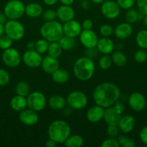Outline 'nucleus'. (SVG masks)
Returning <instances> with one entry per match:
<instances>
[{"mask_svg":"<svg viewBox=\"0 0 147 147\" xmlns=\"http://www.w3.org/2000/svg\"><path fill=\"white\" fill-rule=\"evenodd\" d=\"M102 147H118L120 146L118 139L113 137H109L105 139L101 144Z\"/></svg>","mask_w":147,"mask_h":147,"instance_id":"44","label":"nucleus"},{"mask_svg":"<svg viewBox=\"0 0 147 147\" xmlns=\"http://www.w3.org/2000/svg\"><path fill=\"white\" fill-rule=\"evenodd\" d=\"M99 33L102 37H110L114 33V29L110 24H103L99 28Z\"/></svg>","mask_w":147,"mask_h":147,"instance_id":"39","label":"nucleus"},{"mask_svg":"<svg viewBox=\"0 0 147 147\" xmlns=\"http://www.w3.org/2000/svg\"><path fill=\"white\" fill-rule=\"evenodd\" d=\"M42 17L43 19L46 22H50L56 20L57 18V15H56V11H54L53 9H47L44 11L42 14Z\"/></svg>","mask_w":147,"mask_h":147,"instance_id":"42","label":"nucleus"},{"mask_svg":"<svg viewBox=\"0 0 147 147\" xmlns=\"http://www.w3.org/2000/svg\"><path fill=\"white\" fill-rule=\"evenodd\" d=\"M27 50H35V42H29L26 45Z\"/></svg>","mask_w":147,"mask_h":147,"instance_id":"54","label":"nucleus"},{"mask_svg":"<svg viewBox=\"0 0 147 147\" xmlns=\"http://www.w3.org/2000/svg\"><path fill=\"white\" fill-rule=\"evenodd\" d=\"M40 32L42 37L49 42H58L64 34L63 25L56 20L45 22L40 27Z\"/></svg>","mask_w":147,"mask_h":147,"instance_id":"4","label":"nucleus"},{"mask_svg":"<svg viewBox=\"0 0 147 147\" xmlns=\"http://www.w3.org/2000/svg\"><path fill=\"white\" fill-rule=\"evenodd\" d=\"M43 12V7L36 2H31L25 6L24 14L30 18H37L42 16Z\"/></svg>","mask_w":147,"mask_h":147,"instance_id":"23","label":"nucleus"},{"mask_svg":"<svg viewBox=\"0 0 147 147\" xmlns=\"http://www.w3.org/2000/svg\"><path fill=\"white\" fill-rule=\"evenodd\" d=\"M23 63L30 68H37L41 65L43 57L35 50H27L22 57Z\"/></svg>","mask_w":147,"mask_h":147,"instance_id":"11","label":"nucleus"},{"mask_svg":"<svg viewBox=\"0 0 147 147\" xmlns=\"http://www.w3.org/2000/svg\"><path fill=\"white\" fill-rule=\"evenodd\" d=\"M56 11L57 18L63 22L74 20L75 17V11L71 6L62 4L58 7Z\"/></svg>","mask_w":147,"mask_h":147,"instance_id":"16","label":"nucleus"},{"mask_svg":"<svg viewBox=\"0 0 147 147\" xmlns=\"http://www.w3.org/2000/svg\"><path fill=\"white\" fill-rule=\"evenodd\" d=\"M62 4L63 5H69L71 6L74 3V0H59Z\"/></svg>","mask_w":147,"mask_h":147,"instance_id":"53","label":"nucleus"},{"mask_svg":"<svg viewBox=\"0 0 147 147\" xmlns=\"http://www.w3.org/2000/svg\"><path fill=\"white\" fill-rule=\"evenodd\" d=\"M62 52H63V49L58 42L49 43L48 49L47 51L48 55L55 57V58H59L61 55Z\"/></svg>","mask_w":147,"mask_h":147,"instance_id":"30","label":"nucleus"},{"mask_svg":"<svg viewBox=\"0 0 147 147\" xmlns=\"http://www.w3.org/2000/svg\"><path fill=\"white\" fill-rule=\"evenodd\" d=\"M80 42L85 48H96L98 42V37L92 30H82L79 34Z\"/></svg>","mask_w":147,"mask_h":147,"instance_id":"12","label":"nucleus"},{"mask_svg":"<svg viewBox=\"0 0 147 147\" xmlns=\"http://www.w3.org/2000/svg\"><path fill=\"white\" fill-rule=\"evenodd\" d=\"M105 109L98 105L92 106L86 112V119L91 123H97L103 119Z\"/></svg>","mask_w":147,"mask_h":147,"instance_id":"19","label":"nucleus"},{"mask_svg":"<svg viewBox=\"0 0 147 147\" xmlns=\"http://www.w3.org/2000/svg\"><path fill=\"white\" fill-rule=\"evenodd\" d=\"M61 47H62L63 50L68 51V50H71L72 49L76 47V38L69 37L63 34V37L58 41Z\"/></svg>","mask_w":147,"mask_h":147,"instance_id":"27","label":"nucleus"},{"mask_svg":"<svg viewBox=\"0 0 147 147\" xmlns=\"http://www.w3.org/2000/svg\"><path fill=\"white\" fill-rule=\"evenodd\" d=\"M120 129L118 125H108L107 134L109 137L116 138L119 136Z\"/></svg>","mask_w":147,"mask_h":147,"instance_id":"43","label":"nucleus"},{"mask_svg":"<svg viewBox=\"0 0 147 147\" xmlns=\"http://www.w3.org/2000/svg\"><path fill=\"white\" fill-rule=\"evenodd\" d=\"M27 108L37 112L43 111L47 104V100L43 93L39 91H33L27 96Z\"/></svg>","mask_w":147,"mask_h":147,"instance_id":"8","label":"nucleus"},{"mask_svg":"<svg viewBox=\"0 0 147 147\" xmlns=\"http://www.w3.org/2000/svg\"><path fill=\"white\" fill-rule=\"evenodd\" d=\"M43 2L48 6H53L59 1V0H43Z\"/></svg>","mask_w":147,"mask_h":147,"instance_id":"52","label":"nucleus"},{"mask_svg":"<svg viewBox=\"0 0 147 147\" xmlns=\"http://www.w3.org/2000/svg\"><path fill=\"white\" fill-rule=\"evenodd\" d=\"M120 118L121 114L115 111L112 106L105 109L103 119L108 125H118Z\"/></svg>","mask_w":147,"mask_h":147,"instance_id":"22","label":"nucleus"},{"mask_svg":"<svg viewBox=\"0 0 147 147\" xmlns=\"http://www.w3.org/2000/svg\"><path fill=\"white\" fill-rule=\"evenodd\" d=\"M82 24L78 21L75 20L74 19L70 21L64 22L63 24V30L64 35L69 36V37L76 38L79 36L80 33L82 31Z\"/></svg>","mask_w":147,"mask_h":147,"instance_id":"15","label":"nucleus"},{"mask_svg":"<svg viewBox=\"0 0 147 147\" xmlns=\"http://www.w3.org/2000/svg\"><path fill=\"white\" fill-rule=\"evenodd\" d=\"M19 120L22 124L27 126H32L35 125L39 121V116L35 111L26 108L21 111L19 114Z\"/></svg>","mask_w":147,"mask_h":147,"instance_id":"13","label":"nucleus"},{"mask_svg":"<svg viewBox=\"0 0 147 147\" xmlns=\"http://www.w3.org/2000/svg\"><path fill=\"white\" fill-rule=\"evenodd\" d=\"M8 21V18L4 12H0V23L4 24Z\"/></svg>","mask_w":147,"mask_h":147,"instance_id":"50","label":"nucleus"},{"mask_svg":"<svg viewBox=\"0 0 147 147\" xmlns=\"http://www.w3.org/2000/svg\"><path fill=\"white\" fill-rule=\"evenodd\" d=\"M138 11L144 16L147 15V0H136Z\"/></svg>","mask_w":147,"mask_h":147,"instance_id":"45","label":"nucleus"},{"mask_svg":"<svg viewBox=\"0 0 147 147\" xmlns=\"http://www.w3.org/2000/svg\"><path fill=\"white\" fill-rule=\"evenodd\" d=\"M135 125V119L131 115H125L121 116L118 122V126L120 131L124 134H128L133 130Z\"/></svg>","mask_w":147,"mask_h":147,"instance_id":"18","label":"nucleus"},{"mask_svg":"<svg viewBox=\"0 0 147 147\" xmlns=\"http://www.w3.org/2000/svg\"><path fill=\"white\" fill-rule=\"evenodd\" d=\"M115 43L109 37H102L99 39L97 44L96 49L102 55H109L114 51Z\"/></svg>","mask_w":147,"mask_h":147,"instance_id":"17","label":"nucleus"},{"mask_svg":"<svg viewBox=\"0 0 147 147\" xmlns=\"http://www.w3.org/2000/svg\"><path fill=\"white\" fill-rule=\"evenodd\" d=\"M144 22L145 25L147 27V15H145L144 17Z\"/></svg>","mask_w":147,"mask_h":147,"instance_id":"57","label":"nucleus"},{"mask_svg":"<svg viewBox=\"0 0 147 147\" xmlns=\"http://www.w3.org/2000/svg\"><path fill=\"white\" fill-rule=\"evenodd\" d=\"M142 16L144 15L143 14H141V13H140L139 11H137L135 9L131 8L127 10L125 18L127 22L132 24L135 23L136 22H138L141 19V17H142Z\"/></svg>","mask_w":147,"mask_h":147,"instance_id":"31","label":"nucleus"},{"mask_svg":"<svg viewBox=\"0 0 147 147\" xmlns=\"http://www.w3.org/2000/svg\"><path fill=\"white\" fill-rule=\"evenodd\" d=\"M120 146L122 147H135V144L133 139L125 136H118L117 137Z\"/></svg>","mask_w":147,"mask_h":147,"instance_id":"36","label":"nucleus"},{"mask_svg":"<svg viewBox=\"0 0 147 147\" xmlns=\"http://www.w3.org/2000/svg\"><path fill=\"white\" fill-rule=\"evenodd\" d=\"M13 40L6 34L0 37V49L4 50L12 47Z\"/></svg>","mask_w":147,"mask_h":147,"instance_id":"37","label":"nucleus"},{"mask_svg":"<svg viewBox=\"0 0 147 147\" xmlns=\"http://www.w3.org/2000/svg\"><path fill=\"white\" fill-rule=\"evenodd\" d=\"M4 34V24L0 23V37Z\"/></svg>","mask_w":147,"mask_h":147,"instance_id":"55","label":"nucleus"},{"mask_svg":"<svg viewBox=\"0 0 147 147\" xmlns=\"http://www.w3.org/2000/svg\"><path fill=\"white\" fill-rule=\"evenodd\" d=\"M71 135V127L69 123L63 120H55L50 123L48 128L49 139L56 144H63Z\"/></svg>","mask_w":147,"mask_h":147,"instance_id":"3","label":"nucleus"},{"mask_svg":"<svg viewBox=\"0 0 147 147\" xmlns=\"http://www.w3.org/2000/svg\"><path fill=\"white\" fill-rule=\"evenodd\" d=\"M10 80V76L6 70L0 68V86H7Z\"/></svg>","mask_w":147,"mask_h":147,"instance_id":"40","label":"nucleus"},{"mask_svg":"<svg viewBox=\"0 0 147 147\" xmlns=\"http://www.w3.org/2000/svg\"><path fill=\"white\" fill-rule=\"evenodd\" d=\"M66 103L74 110H82L84 109L88 103V98L86 94L80 90H74L66 97Z\"/></svg>","mask_w":147,"mask_h":147,"instance_id":"7","label":"nucleus"},{"mask_svg":"<svg viewBox=\"0 0 147 147\" xmlns=\"http://www.w3.org/2000/svg\"><path fill=\"white\" fill-rule=\"evenodd\" d=\"M75 77L82 82L88 81L93 77L95 72V65L92 58L83 56L75 61L73 66Z\"/></svg>","mask_w":147,"mask_h":147,"instance_id":"2","label":"nucleus"},{"mask_svg":"<svg viewBox=\"0 0 147 147\" xmlns=\"http://www.w3.org/2000/svg\"><path fill=\"white\" fill-rule=\"evenodd\" d=\"M10 104L13 111L20 112L27 107V97L17 95L11 99Z\"/></svg>","mask_w":147,"mask_h":147,"instance_id":"25","label":"nucleus"},{"mask_svg":"<svg viewBox=\"0 0 147 147\" xmlns=\"http://www.w3.org/2000/svg\"><path fill=\"white\" fill-rule=\"evenodd\" d=\"M52 80L58 84L66 83L69 79V73L63 68H58L51 74Z\"/></svg>","mask_w":147,"mask_h":147,"instance_id":"26","label":"nucleus"},{"mask_svg":"<svg viewBox=\"0 0 147 147\" xmlns=\"http://www.w3.org/2000/svg\"><path fill=\"white\" fill-rule=\"evenodd\" d=\"M139 138L141 142L147 146V126H144L141 129L139 133Z\"/></svg>","mask_w":147,"mask_h":147,"instance_id":"46","label":"nucleus"},{"mask_svg":"<svg viewBox=\"0 0 147 147\" xmlns=\"http://www.w3.org/2000/svg\"><path fill=\"white\" fill-rule=\"evenodd\" d=\"M56 144H56L54 141L52 140V139H49L48 140L46 141V146L47 147H55L56 146Z\"/></svg>","mask_w":147,"mask_h":147,"instance_id":"51","label":"nucleus"},{"mask_svg":"<svg viewBox=\"0 0 147 147\" xmlns=\"http://www.w3.org/2000/svg\"><path fill=\"white\" fill-rule=\"evenodd\" d=\"M49 43L50 42L45 40L44 38L39 39L35 42V50L40 54H45L48 51Z\"/></svg>","mask_w":147,"mask_h":147,"instance_id":"34","label":"nucleus"},{"mask_svg":"<svg viewBox=\"0 0 147 147\" xmlns=\"http://www.w3.org/2000/svg\"><path fill=\"white\" fill-rule=\"evenodd\" d=\"M81 6L84 9H89V7H90V1L89 0H83V1H81Z\"/></svg>","mask_w":147,"mask_h":147,"instance_id":"49","label":"nucleus"},{"mask_svg":"<svg viewBox=\"0 0 147 147\" xmlns=\"http://www.w3.org/2000/svg\"><path fill=\"white\" fill-rule=\"evenodd\" d=\"M92 3L96 4H101L105 0H90Z\"/></svg>","mask_w":147,"mask_h":147,"instance_id":"56","label":"nucleus"},{"mask_svg":"<svg viewBox=\"0 0 147 147\" xmlns=\"http://www.w3.org/2000/svg\"><path fill=\"white\" fill-rule=\"evenodd\" d=\"M63 144L67 147H81L84 144V139L80 135H70Z\"/></svg>","mask_w":147,"mask_h":147,"instance_id":"28","label":"nucleus"},{"mask_svg":"<svg viewBox=\"0 0 147 147\" xmlns=\"http://www.w3.org/2000/svg\"><path fill=\"white\" fill-rule=\"evenodd\" d=\"M40 66H41L42 69L45 73L51 75L55 70L59 68L60 64H59L58 58H55V57L47 55L43 57V60H42Z\"/></svg>","mask_w":147,"mask_h":147,"instance_id":"21","label":"nucleus"},{"mask_svg":"<svg viewBox=\"0 0 147 147\" xmlns=\"http://www.w3.org/2000/svg\"><path fill=\"white\" fill-rule=\"evenodd\" d=\"M2 60L4 64L10 67H17L20 65L22 60V57L19 51L16 49L10 47L4 50L2 53Z\"/></svg>","mask_w":147,"mask_h":147,"instance_id":"10","label":"nucleus"},{"mask_svg":"<svg viewBox=\"0 0 147 147\" xmlns=\"http://www.w3.org/2000/svg\"><path fill=\"white\" fill-rule=\"evenodd\" d=\"M133 33V27L128 22H122L118 24L114 30V34L120 40L128 38Z\"/></svg>","mask_w":147,"mask_h":147,"instance_id":"20","label":"nucleus"},{"mask_svg":"<svg viewBox=\"0 0 147 147\" xmlns=\"http://www.w3.org/2000/svg\"><path fill=\"white\" fill-rule=\"evenodd\" d=\"M134 60L138 63H144L147 60V53L144 49L137 50L134 54Z\"/></svg>","mask_w":147,"mask_h":147,"instance_id":"38","label":"nucleus"},{"mask_svg":"<svg viewBox=\"0 0 147 147\" xmlns=\"http://www.w3.org/2000/svg\"><path fill=\"white\" fill-rule=\"evenodd\" d=\"M76 1H83V0H76Z\"/></svg>","mask_w":147,"mask_h":147,"instance_id":"58","label":"nucleus"},{"mask_svg":"<svg viewBox=\"0 0 147 147\" xmlns=\"http://www.w3.org/2000/svg\"><path fill=\"white\" fill-rule=\"evenodd\" d=\"M112 108L120 114H122L124 111H125V106H124L122 102L119 101L118 100L112 105Z\"/></svg>","mask_w":147,"mask_h":147,"instance_id":"47","label":"nucleus"},{"mask_svg":"<svg viewBox=\"0 0 147 147\" xmlns=\"http://www.w3.org/2000/svg\"><path fill=\"white\" fill-rule=\"evenodd\" d=\"M135 42L141 49L147 50V30H140L135 36Z\"/></svg>","mask_w":147,"mask_h":147,"instance_id":"32","label":"nucleus"},{"mask_svg":"<svg viewBox=\"0 0 147 147\" xmlns=\"http://www.w3.org/2000/svg\"><path fill=\"white\" fill-rule=\"evenodd\" d=\"M101 12L105 18L115 20L120 14V8L116 1L112 0H105L101 4Z\"/></svg>","mask_w":147,"mask_h":147,"instance_id":"9","label":"nucleus"},{"mask_svg":"<svg viewBox=\"0 0 147 147\" xmlns=\"http://www.w3.org/2000/svg\"><path fill=\"white\" fill-rule=\"evenodd\" d=\"M112 60L111 56L108 55H103L99 60V66L102 70H108L112 66Z\"/></svg>","mask_w":147,"mask_h":147,"instance_id":"35","label":"nucleus"},{"mask_svg":"<svg viewBox=\"0 0 147 147\" xmlns=\"http://www.w3.org/2000/svg\"><path fill=\"white\" fill-rule=\"evenodd\" d=\"M48 103L50 108L55 111H60L66 107V100L60 95H53L49 98Z\"/></svg>","mask_w":147,"mask_h":147,"instance_id":"24","label":"nucleus"},{"mask_svg":"<svg viewBox=\"0 0 147 147\" xmlns=\"http://www.w3.org/2000/svg\"><path fill=\"white\" fill-rule=\"evenodd\" d=\"M30 88L28 83L25 81H20L16 85L15 92L17 95L27 97L30 94Z\"/></svg>","mask_w":147,"mask_h":147,"instance_id":"33","label":"nucleus"},{"mask_svg":"<svg viewBox=\"0 0 147 147\" xmlns=\"http://www.w3.org/2000/svg\"><path fill=\"white\" fill-rule=\"evenodd\" d=\"M82 27L83 30H92L93 27V22L90 19H85L82 22Z\"/></svg>","mask_w":147,"mask_h":147,"instance_id":"48","label":"nucleus"},{"mask_svg":"<svg viewBox=\"0 0 147 147\" xmlns=\"http://www.w3.org/2000/svg\"><path fill=\"white\" fill-rule=\"evenodd\" d=\"M128 103L130 107L137 112L143 111L146 106V100L145 97L138 92H134L128 96Z\"/></svg>","mask_w":147,"mask_h":147,"instance_id":"14","label":"nucleus"},{"mask_svg":"<svg viewBox=\"0 0 147 147\" xmlns=\"http://www.w3.org/2000/svg\"><path fill=\"white\" fill-rule=\"evenodd\" d=\"M25 6L20 0H10L6 4L4 13L8 20H19L24 14Z\"/></svg>","mask_w":147,"mask_h":147,"instance_id":"6","label":"nucleus"},{"mask_svg":"<svg viewBox=\"0 0 147 147\" xmlns=\"http://www.w3.org/2000/svg\"><path fill=\"white\" fill-rule=\"evenodd\" d=\"M111 58H112V63L118 67H123L127 63L126 55L120 50L112 52Z\"/></svg>","mask_w":147,"mask_h":147,"instance_id":"29","label":"nucleus"},{"mask_svg":"<svg viewBox=\"0 0 147 147\" xmlns=\"http://www.w3.org/2000/svg\"><path fill=\"white\" fill-rule=\"evenodd\" d=\"M116 2L120 8L128 10L133 8L135 3V0H116Z\"/></svg>","mask_w":147,"mask_h":147,"instance_id":"41","label":"nucleus"},{"mask_svg":"<svg viewBox=\"0 0 147 147\" xmlns=\"http://www.w3.org/2000/svg\"><path fill=\"white\" fill-rule=\"evenodd\" d=\"M120 90L115 84L109 82L99 83L95 88L92 98L95 104L104 109L112 106L119 99Z\"/></svg>","mask_w":147,"mask_h":147,"instance_id":"1","label":"nucleus"},{"mask_svg":"<svg viewBox=\"0 0 147 147\" xmlns=\"http://www.w3.org/2000/svg\"><path fill=\"white\" fill-rule=\"evenodd\" d=\"M24 25L18 20H9L4 24V34L10 37L13 41L22 40L24 35Z\"/></svg>","mask_w":147,"mask_h":147,"instance_id":"5","label":"nucleus"}]
</instances>
